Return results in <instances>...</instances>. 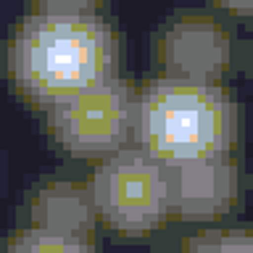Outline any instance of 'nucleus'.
<instances>
[{
	"mask_svg": "<svg viewBox=\"0 0 253 253\" xmlns=\"http://www.w3.org/2000/svg\"><path fill=\"white\" fill-rule=\"evenodd\" d=\"M119 45L95 11H37L8 45V74L37 108H53L116 77Z\"/></svg>",
	"mask_w": 253,
	"mask_h": 253,
	"instance_id": "nucleus-1",
	"label": "nucleus"
},
{
	"mask_svg": "<svg viewBox=\"0 0 253 253\" xmlns=\"http://www.w3.org/2000/svg\"><path fill=\"white\" fill-rule=\"evenodd\" d=\"M237 106L216 82L158 77L137 95L134 145L169 169L229 156Z\"/></svg>",
	"mask_w": 253,
	"mask_h": 253,
	"instance_id": "nucleus-2",
	"label": "nucleus"
},
{
	"mask_svg": "<svg viewBox=\"0 0 253 253\" xmlns=\"http://www.w3.org/2000/svg\"><path fill=\"white\" fill-rule=\"evenodd\" d=\"M87 187L98 219L122 235L153 232L174 213L171 169L140 145L100 158Z\"/></svg>",
	"mask_w": 253,
	"mask_h": 253,
	"instance_id": "nucleus-3",
	"label": "nucleus"
},
{
	"mask_svg": "<svg viewBox=\"0 0 253 253\" xmlns=\"http://www.w3.org/2000/svg\"><path fill=\"white\" fill-rule=\"evenodd\" d=\"M137 90L111 77L74 98L47 108V129L55 145L77 158H106L134 142Z\"/></svg>",
	"mask_w": 253,
	"mask_h": 253,
	"instance_id": "nucleus-4",
	"label": "nucleus"
},
{
	"mask_svg": "<svg viewBox=\"0 0 253 253\" xmlns=\"http://www.w3.org/2000/svg\"><path fill=\"white\" fill-rule=\"evenodd\" d=\"M232 58L229 35L206 16H182L166 24L158 37V61L166 74L179 79L216 82Z\"/></svg>",
	"mask_w": 253,
	"mask_h": 253,
	"instance_id": "nucleus-5",
	"label": "nucleus"
},
{
	"mask_svg": "<svg viewBox=\"0 0 253 253\" xmlns=\"http://www.w3.org/2000/svg\"><path fill=\"white\" fill-rule=\"evenodd\" d=\"M174 211L185 219H206L224 213L235 201L237 177L229 156L171 169Z\"/></svg>",
	"mask_w": 253,
	"mask_h": 253,
	"instance_id": "nucleus-6",
	"label": "nucleus"
},
{
	"mask_svg": "<svg viewBox=\"0 0 253 253\" xmlns=\"http://www.w3.org/2000/svg\"><path fill=\"white\" fill-rule=\"evenodd\" d=\"M98 216L92 206L90 187L74 182H50L37 193L35 201V224L63 229V232L84 235Z\"/></svg>",
	"mask_w": 253,
	"mask_h": 253,
	"instance_id": "nucleus-7",
	"label": "nucleus"
},
{
	"mask_svg": "<svg viewBox=\"0 0 253 253\" xmlns=\"http://www.w3.org/2000/svg\"><path fill=\"white\" fill-rule=\"evenodd\" d=\"M5 253H95L84 235L63 232L50 227H29L19 232L5 248Z\"/></svg>",
	"mask_w": 253,
	"mask_h": 253,
	"instance_id": "nucleus-8",
	"label": "nucleus"
},
{
	"mask_svg": "<svg viewBox=\"0 0 253 253\" xmlns=\"http://www.w3.org/2000/svg\"><path fill=\"white\" fill-rule=\"evenodd\" d=\"M185 253H253V235L243 229H216L193 237Z\"/></svg>",
	"mask_w": 253,
	"mask_h": 253,
	"instance_id": "nucleus-9",
	"label": "nucleus"
},
{
	"mask_svg": "<svg viewBox=\"0 0 253 253\" xmlns=\"http://www.w3.org/2000/svg\"><path fill=\"white\" fill-rule=\"evenodd\" d=\"M221 8H229V11L237 13H253V0H216Z\"/></svg>",
	"mask_w": 253,
	"mask_h": 253,
	"instance_id": "nucleus-10",
	"label": "nucleus"
}]
</instances>
